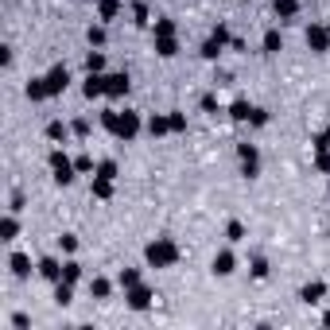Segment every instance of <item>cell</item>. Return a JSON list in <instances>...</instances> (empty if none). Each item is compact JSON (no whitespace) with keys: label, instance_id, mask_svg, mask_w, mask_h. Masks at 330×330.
<instances>
[{"label":"cell","instance_id":"obj_20","mask_svg":"<svg viewBox=\"0 0 330 330\" xmlns=\"http://www.w3.org/2000/svg\"><path fill=\"white\" fill-rule=\"evenodd\" d=\"M322 322H326V326H330V311H326V315H322Z\"/></svg>","mask_w":330,"mask_h":330},{"label":"cell","instance_id":"obj_13","mask_svg":"<svg viewBox=\"0 0 330 330\" xmlns=\"http://www.w3.org/2000/svg\"><path fill=\"white\" fill-rule=\"evenodd\" d=\"M90 291L97 295V299H105V295H109V284H105V280H90Z\"/></svg>","mask_w":330,"mask_h":330},{"label":"cell","instance_id":"obj_7","mask_svg":"<svg viewBox=\"0 0 330 330\" xmlns=\"http://www.w3.org/2000/svg\"><path fill=\"white\" fill-rule=\"evenodd\" d=\"M12 272H16V276H28V272H31V260L24 253H16L12 256Z\"/></svg>","mask_w":330,"mask_h":330},{"label":"cell","instance_id":"obj_2","mask_svg":"<svg viewBox=\"0 0 330 330\" xmlns=\"http://www.w3.org/2000/svg\"><path fill=\"white\" fill-rule=\"evenodd\" d=\"M128 307H132V311H148V307H151V291H148V287H140V284L128 287Z\"/></svg>","mask_w":330,"mask_h":330},{"label":"cell","instance_id":"obj_5","mask_svg":"<svg viewBox=\"0 0 330 330\" xmlns=\"http://www.w3.org/2000/svg\"><path fill=\"white\" fill-rule=\"evenodd\" d=\"M322 295H326V287H322V284H307V287H303V303H322Z\"/></svg>","mask_w":330,"mask_h":330},{"label":"cell","instance_id":"obj_17","mask_svg":"<svg viewBox=\"0 0 330 330\" xmlns=\"http://www.w3.org/2000/svg\"><path fill=\"white\" fill-rule=\"evenodd\" d=\"M113 12H117V0H101V16H105V20H109V16H113Z\"/></svg>","mask_w":330,"mask_h":330},{"label":"cell","instance_id":"obj_15","mask_svg":"<svg viewBox=\"0 0 330 330\" xmlns=\"http://www.w3.org/2000/svg\"><path fill=\"white\" fill-rule=\"evenodd\" d=\"M225 233H229V241H241V237H245V225H241V222H229Z\"/></svg>","mask_w":330,"mask_h":330},{"label":"cell","instance_id":"obj_11","mask_svg":"<svg viewBox=\"0 0 330 330\" xmlns=\"http://www.w3.org/2000/svg\"><path fill=\"white\" fill-rule=\"evenodd\" d=\"M105 90H109V93H124V90H128V78H120V74H117V78H109Z\"/></svg>","mask_w":330,"mask_h":330},{"label":"cell","instance_id":"obj_19","mask_svg":"<svg viewBox=\"0 0 330 330\" xmlns=\"http://www.w3.org/2000/svg\"><path fill=\"white\" fill-rule=\"evenodd\" d=\"M12 237H16V222L8 218V222H4V241H12Z\"/></svg>","mask_w":330,"mask_h":330},{"label":"cell","instance_id":"obj_10","mask_svg":"<svg viewBox=\"0 0 330 330\" xmlns=\"http://www.w3.org/2000/svg\"><path fill=\"white\" fill-rule=\"evenodd\" d=\"M307 43H315L318 51H322V47H326V31H322V28H311V31H307Z\"/></svg>","mask_w":330,"mask_h":330},{"label":"cell","instance_id":"obj_1","mask_svg":"<svg viewBox=\"0 0 330 330\" xmlns=\"http://www.w3.org/2000/svg\"><path fill=\"white\" fill-rule=\"evenodd\" d=\"M175 245L171 241H155V245H148V264L151 268H163V264H175Z\"/></svg>","mask_w":330,"mask_h":330},{"label":"cell","instance_id":"obj_4","mask_svg":"<svg viewBox=\"0 0 330 330\" xmlns=\"http://www.w3.org/2000/svg\"><path fill=\"white\" fill-rule=\"evenodd\" d=\"M233 264H237V260H233V253H218V256H214V272H218V276H229V272H233Z\"/></svg>","mask_w":330,"mask_h":330},{"label":"cell","instance_id":"obj_9","mask_svg":"<svg viewBox=\"0 0 330 330\" xmlns=\"http://www.w3.org/2000/svg\"><path fill=\"white\" fill-rule=\"evenodd\" d=\"M78 276H82V264H78V260H70V264H62V280H66V284H74Z\"/></svg>","mask_w":330,"mask_h":330},{"label":"cell","instance_id":"obj_6","mask_svg":"<svg viewBox=\"0 0 330 330\" xmlns=\"http://www.w3.org/2000/svg\"><path fill=\"white\" fill-rule=\"evenodd\" d=\"M47 90H51V93L66 90V70H51V78H47Z\"/></svg>","mask_w":330,"mask_h":330},{"label":"cell","instance_id":"obj_3","mask_svg":"<svg viewBox=\"0 0 330 330\" xmlns=\"http://www.w3.org/2000/svg\"><path fill=\"white\" fill-rule=\"evenodd\" d=\"M39 276H47V280H55V284H59V280H62V264H59V260H51V256H47L43 264H39Z\"/></svg>","mask_w":330,"mask_h":330},{"label":"cell","instance_id":"obj_8","mask_svg":"<svg viewBox=\"0 0 330 330\" xmlns=\"http://www.w3.org/2000/svg\"><path fill=\"white\" fill-rule=\"evenodd\" d=\"M55 303H59V307H66V303H70V284H66V280H59V284H55Z\"/></svg>","mask_w":330,"mask_h":330},{"label":"cell","instance_id":"obj_16","mask_svg":"<svg viewBox=\"0 0 330 330\" xmlns=\"http://www.w3.org/2000/svg\"><path fill=\"white\" fill-rule=\"evenodd\" d=\"M280 43H284V39H280L276 31H268V35H264V47H268V51H280Z\"/></svg>","mask_w":330,"mask_h":330},{"label":"cell","instance_id":"obj_18","mask_svg":"<svg viewBox=\"0 0 330 330\" xmlns=\"http://www.w3.org/2000/svg\"><path fill=\"white\" fill-rule=\"evenodd\" d=\"M148 128H151V132H163V128H167V120H163V117H151V124H148Z\"/></svg>","mask_w":330,"mask_h":330},{"label":"cell","instance_id":"obj_14","mask_svg":"<svg viewBox=\"0 0 330 330\" xmlns=\"http://www.w3.org/2000/svg\"><path fill=\"white\" fill-rule=\"evenodd\" d=\"M253 276H256V280L268 276V260H264V256H256V260H253Z\"/></svg>","mask_w":330,"mask_h":330},{"label":"cell","instance_id":"obj_12","mask_svg":"<svg viewBox=\"0 0 330 330\" xmlns=\"http://www.w3.org/2000/svg\"><path fill=\"white\" fill-rule=\"evenodd\" d=\"M120 284H124V287H136V284H140V272H136V268H124V272H120Z\"/></svg>","mask_w":330,"mask_h":330}]
</instances>
